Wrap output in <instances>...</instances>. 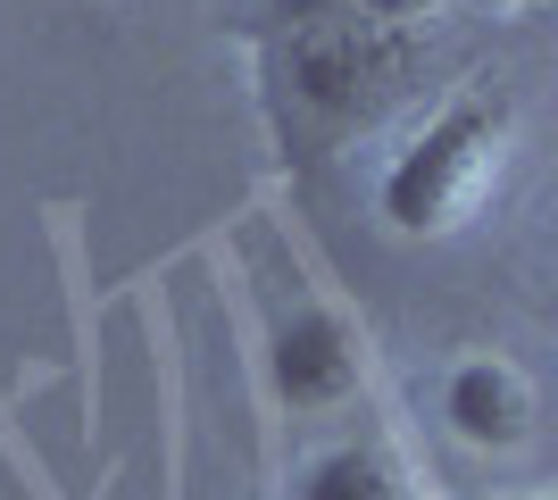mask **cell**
<instances>
[{
  "label": "cell",
  "instance_id": "6da1fadb",
  "mask_svg": "<svg viewBox=\"0 0 558 500\" xmlns=\"http://www.w3.org/2000/svg\"><path fill=\"white\" fill-rule=\"evenodd\" d=\"M500 150H509V109L484 100V93H459L450 109H434V118L384 159L375 217L409 242L450 234V225L484 200V184L500 175Z\"/></svg>",
  "mask_w": 558,
  "mask_h": 500
},
{
  "label": "cell",
  "instance_id": "7a4b0ae2",
  "mask_svg": "<svg viewBox=\"0 0 558 500\" xmlns=\"http://www.w3.org/2000/svg\"><path fill=\"white\" fill-rule=\"evenodd\" d=\"M417 68V34H392V25H359V17H317L292 25V50H283V75H292V100H301L317 125H359L375 118L384 100L400 93V75Z\"/></svg>",
  "mask_w": 558,
  "mask_h": 500
},
{
  "label": "cell",
  "instance_id": "3957f363",
  "mask_svg": "<svg viewBox=\"0 0 558 500\" xmlns=\"http://www.w3.org/2000/svg\"><path fill=\"white\" fill-rule=\"evenodd\" d=\"M267 376L283 408H342L359 392V351L333 309H292L267 342Z\"/></svg>",
  "mask_w": 558,
  "mask_h": 500
},
{
  "label": "cell",
  "instance_id": "277c9868",
  "mask_svg": "<svg viewBox=\"0 0 558 500\" xmlns=\"http://www.w3.org/2000/svg\"><path fill=\"white\" fill-rule=\"evenodd\" d=\"M442 426L466 451H517L534 434V383L509 358H459L442 376Z\"/></svg>",
  "mask_w": 558,
  "mask_h": 500
},
{
  "label": "cell",
  "instance_id": "5b68a950",
  "mask_svg": "<svg viewBox=\"0 0 558 500\" xmlns=\"http://www.w3.org/2000/svg\"><path fill=\"white\" fill-rule=\"evenodd\" d=\"M301 500H409V476H400L375 442H342V451L308 459Z\"/></svg>",
  "mask_w": 558,
  "mask_h": 500
},
{
  "label": "cell",
  "instance_id": "8992f818",
  "mask_svg": "<svg viewBox=\"0 0 558 500\" xmlns=\"http://www.w3.org/2000/svg\"><path fill=\"white\" fill-rule=\"evenodd\" d=\"M442 0H333V17H359V25H392V34H417Z\"/></svg>",
  "mask_w": 558,
  "mask_h": 500
}]
</instances>
